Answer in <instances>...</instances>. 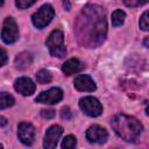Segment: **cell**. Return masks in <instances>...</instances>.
I'll use <instances>...</instances> for the list:
<instances>
[{
    "label": "cell",
    "instance_id": "1",
    "mask_svg": "<svg viewBox=\"0 0 149 149\" xmlns=\"http://www.w3.org/2000/svg\"><path fill=\"white\" fill-rule=\"evenodd\" d=\"M78 42L86 48H97L106 38V12L98 5H87L78 15L74 24Z\"/></svg>",
    "mask_w": 149,
    "mask_h": 149
},
{
    "label": "cell",
    "instance_id": "2",
    "mask_svg": "<svg viewBox=\"0 0 149 149\" xmlns=\"http://www.w3.org/2000/svg\"><path fill=\"white\" fill-rule=\"evenodd\" d=\"M111 123L115 134L127 142H135L143 130L141 122L136 118L126 114H116Z\"/></svg>",
    "mask_w": 149,
    "mask_h": 149
},
{
    "label": "cell",
    "instance_id": "3",
    "mask_svg": "<svg viewBox=\"0 0 149 149\" xmlns=\"http://www.w3.org/2000/svg\"><path fill=\"white\" fill-rule=\"evenodd\" d=\"M47 47L51 56L57 58H63L66 55V49L64 44V35L61 30L55 29L50 33L47 38Z\"/></svg>",
    "mask_w": 149,
    "mask_h": 149
},
{
    "label": "cell",
    "instance_id": "4",
    "mask_svg": "<svg viewBox=\"0 0 149 149\" xmlns=\"http://www.w3.org/2000/svg\"><path fill=\"white\" fill-rule=\"evenodd\" d=\"M55 16V10L52 8L51 5H43L33 16H31V21L33 24L38 28V29H43L44 27H47L51 20Z\"/></svg>",
    "mask_w": 149,
    "mask_h": 149
},
{
    "label": "cell",
    "instance_id": "5",
    "mask_svg": "<svg viewBox=\"0 0 149 149\" xmlns=\"http://www.w3.org/2000/svg\"><path fill=\"white\" fill-rule=\"evenodd\" d=\"M1 38L6 44H12L19 38V28L13 17H6L3 21Z\"/></svg>",
    "mask_w": 149,
    "mask_h": 149
},
{
    "label": "cell",
    "instance_id": "6",
    "mask_svg": "<svg viewBox=\"0 0 149 149\" xmlns=\"http://www.w3.org/2000/svg\"><path fill=\"white\" fill-rule=\"evenodd\" d=\"M80 109L88 116H99L102 113V106L94 97H84L79 100Z\"/></svg>",
    "mask_w": 149,
    "mask_h": 149
},
{
    "label": "cell",
    "instance_id": "7",
    "mask_svg": "<svg viewBox=\"0 0 149 149\" xmlns=\"http://www.w3.org/2000/svg\"><path fill=\"white\" fill-rule=\"evenodd\" d=\"M63 99V91L59 87H51L48 91L41 92L36 97V101L47 105H54Z\"/></svg>",
    "mask_w": 149,
    "mask_h": 149
},
{
    "label": "cell",
    "instance_id": "8",
    "mask_svg": "<svg viewBox=\"0 0 149 149\" xmlns=\"http://www.w3.org/2000/svg\"><path fill=\"white\" fill-rule=\"evenodd\" d=\"M63 134V128L58 125H54L50 128H48L45 136H44V142H43V147L47 149H54L57 146V142L59 140V137Z\"/></svg>",
    "mask_w": 149,
    "mask_h": 149
},
{
    "label": "cell",
    "instance_id": "9",
    "mask_svg": "<svg viewBox=\"0 0 149 149\" xmlns=\"http://www.w3.org/2000/svg\"><path fill=\"white\" fill-rule=\"evenodd\" d=\"M17 135L23 144L30 146L35 140V128L29 122H21L17 127Z\"/></svg>",
    "mask_w": 149,
    "mask_h": 149
},
{
    "label": "cell",
    "instance_id": "10",
    "mask_svg": "<svg viewBox=\"0 0 149 149\" xmlns=\"http://www.w3.org/2000/svg\"><path fill=\"white\" fill-rule=\"evenodd\" d=\"M107 137H108L107 130L99 125H93L86 130V139L91 143H99V144L104 143L106 142Z\"/></svg>",
    "mask_w": 149,
    "mask_h": 149
},
{
    "label": "cell",
    "instance_id": "11",
    "mask_svg": "<svg viewBox=\"0 0 149 149\" xmlns=\"http://www.w3.org/2000/svg\"><path fill=\"white\" fill-rule=\"evenodd\" d=\"M73 85L78 91L81 92H93L97 88L94 80L87 74H78L74 78Z\"/></svg>",
    "mask_w": 149,
    "mask_h": 149
},
{
    "label": "cell",
    "instance_id": "12",
    "mask_svg": "<svg viewBox=\"0 0 149 149\" xmlns=\"http://www.w3.org/2000/svg\"><path fill=\"white\" fill-rule=\"evenodd\" d=\"M14 87L22 95H31L35 92L36 85L34 84V81L30 78H28V77H20V78H17L15 80Z\"/></svg>",
    "mask_w": 149,
    "mask_h": 149
},
{
    "label": "cell",
    "instance_id": "13",
    "mask_svg": "<svg viewBox=\"0 0 149 149\" xmlns=\"http://www.w3.org/2000/svg\"><path fill=\"white\" fill-rule=\"evenodd\" d=\"M84 69V64L78 59V58H70L68 59L63 66H62V71L66 74V76H71L74 73L80 72Z\"/></svg>",
    "mask_w": 149,
    "mask_h": 149
},
{
    "label": "cell",
    "instance_id": "14",
    "mask_svg": "<svg viewBox=\"0 0 149 149\" xmlns=\"http://www.w3.org/2000/svg\"><path fill=\"white\" fill-rule=\"evenodd\" d=\"M31 64V56L28 52H21L15 57V65L20 70H24L29 68Z\"/></svg>",
    "mask_w": 149,
    "mask_h": 149
},
{
    "label": "cell",
    "instance_id": "15",
    "mask_svg": "<svg viewBox=\"0 0 149 149\" xmlns=\"http://www.w3.org/2000/svg\"><path fill=\"white\" fill-rule=\"evenodd\" d=\"M14 105V98L7 92H0V109L8 108Z\"/></svg>",
    "mask_w": 149,
    "mask_h": 149
},
{
    "label": "cell",
    "instance_id": "16",
    "mask_svg": "<svg viewBox=\"0 0 149 149\" xmlns=\"http://www.w3.org/2000/svg\"><path fill=\"white\" fill-rule=\"evenodd\" d=\"M125 19H126V13L121 9H116L112 14V24L114 27L122 26L123 22H125Z\"/></svg>",
    "mask_w": 149,
    "mask_h": 149
},
{
    "label": "cell",
    "instance_id": "17",
    "mask_svg": "<svg viewBox=\"0 0 149 149\" xmlns=\"http://www.w3.org/2000/svg\"><path fill=\"white\" fill-rule=\"evenodd\" d=\"M36 79L40 84H48L51 81L52 76L48 70H40L36 74Z\"/></svg>",
    "mask_w": 149,
    "mask_h": 149
},
{
    "label": "cell",
    "instance_id": "18",
    "mask_svg": "<svg viewBox=\"0 0 149 149\" xmlns=\"http://www.w3.org/2000/svg\"><path fill=\"white\" fill-rule=\"evenodd\" d=\"M76 144H77L76 137L72 136V135H68V136L64 137V140L62 142V148L63 149H72V148L76 147Z\"/></svg>",
    "mask_w": 149,
    "mask_h": 149
},
{
    "label": "cell",
    "instance_id": "19",
    "mask_svg": "<svg viewBox=\"0 0 149 149\" xmlns=\"http://www.w3.org/2000/svg\"><path fill=\"white\" fill-rule=\"evenodd\" d=\"M37 0H15V5L17 8L20 9H24V8H28L30 6H33Z\"/></svg>",
    "mask_w": 149,
    "mask_h": 149
},
{
    "label": "cell",
    "instance_id": "20",
    "mask_svg": "<svg viewBox=\"0 0 149 149\" xmlns=\"http://www.w3.org/2000/svg\"><path fill=\"white\" fill-rule=\"evenodd\" d=\"M122 1L128 7H137V6H142L148 2V0H122Z\"/></svg>",
    "mask_w": 149,
    "mask_h": 149
},
{
    "label": "cell",
    "instance_id": "21",
    "mask_svg": "<svg viewBox=\"0 0 149 149\" xmlns=\"http://www.w3.org/2000/svg\"><path fill=\"white\" fill-rule=\"evenodd\" d=\"M140 28L144 31L148 30V10H146L140 19Z\"/></svg>",
    "mask_w": 149,
    "mask_h": 149
},
{
    "label": "cell",
    "instance_id": "22",
    "mask_svg": "<svg viewBox=\"0 0 149 149\" xmlns=\"http://www.w3.org/2000/svg\"><path fill=\"white\" fill-rule=\"evenodd\" d=\"M41 115L44 119H52V118H55L56 112L54 109H43V111H41Z\"/></svg>",
    "mask_w": 149,
    "mask_h": 149
},
{
    "label": "cell",
    "instance_id": "23",
    "mask_svg": "<svg viewBox=\"0 0 149 149\" xmlns=\"http://www.w3.org/2000/svg\"><path fill=\"white\" fill-rule=\"evenodd\" d=\"M7 59H8V57H7V52H6L2 48H0V68L3 66V65L7 63Z\"/></svg>",
    "mask_w": 149,
    "mask_h": 149
},
{
    "label": "cell",
    "instance_id": "24",
    "mask_svg": "<svg viewBox=\"0 0 149 149\" xmlns=\"http://www.w3.org/2000/svg\"><path fill=\"white\" fill-rule=\"evenodd\" d=\"M71 115H72V113H71V111H70L69 107H64V108L62 109V118H63V119L69 120V119L71 118Z\"/></svg>",
    "mask_w": 149,
    "mask_h": 149
},
{
    "label": "cell",
    "instance_id": "25",
    "mask_svg": "<svg viewBox=\"0 0 149 149\" xmlns=\"http://www.w3.org/2000/svg\"><path fill=\"white\" fill-rule=\"evenodd\" d=\"M63 3H64V7H65L66 10H70V9H71V6H70V3H69V0H64Z\"/></svg>",
    "mask_w": 149,
    "mask_h": 149
},
{
    "label": "cell",
    "instance_id": "26",
    "mask_svg": "<svg viewBox=\"0 0 149 149\" xmlns=\"http://www.w3.org/2000/svg\"><path fill=\"white\" fill-rule=\"evenodd\" d=\"M6 125H7V120H6V118L0 116V126H6Z\"/></svg>",
    "mask_w": 149,
    "mask_h": 149
},
{
    "label": "cell",
    "instance_id": "27",
    "mask_svg": "<svg viewBox=\"0 0 149 149\" xmlns=\"http://www.w3.org/2000/svg\"><path fill=\"white\" fill-rule=\"evenodd\" d=\"M144 45L148 47V37H146V40H144Z\"/></svg>",
    "mask_w": 149,
    "mask_h": 149
},
{
    "label": "cell",
    "instance_id": "28",
    "mask_svg": "<svg viewBox=\"0 0 149 149\" xmlns=\"http://www.w3.org/2000/svg\"><path fill=\"white\" fill-rule=\"evenodd\" d=\"M3 5V0H0V6H2Z\"/></svg>",
    "mask_w": 149,
    "mask_h": 149
},
{
    "label": "cell",
    "instance_id": "29",
    "mask_svg": "<svg viewBox=\"0 0 149 149\" xmlns=\"http://www.w3.org/2000/svg\"><path fill=\"white\" fill-rule=\"evenodd\" d=\"M0 148H2V144H0Z\"/></svg>",
    "mask_w": 149,
    "mask_h": 149
}]
</instances>
